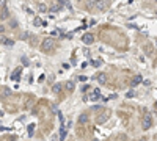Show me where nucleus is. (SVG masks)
I'll return each instance as SVG.
<instances>
[{"label": "nucleus", "instance_id": "f257e3e1", "mask_svg": "<svg viewBox=\"0 0 157 141\" xmlns=\"http://www.w3.org/2000/svg\"><path fill=\"white\" fill-rule=\"evenodd\" d=\"M54 47H55V39H54V38H46V39H43V43H41V50H43V52L47 54Z\"/></svg>", "mask_w": 157, "mask_h": 141}, {"label": "nucleus", "instance_id": "f03ea898", "mask_svg": "<svg viewBox=\"0 0 157 141\" xmlns=\"http://www.w3.org/2000/svg\"><path fill=\"white\" fill-rule=\"evenodd\" d=\"M151 125H152L151 114H145V116H143V121H141V127H143V130H149V129H151Z\"/></svg>", "mask_w": 157, "mask_h": 141}, {"label": "nucleus", "instance_id": "7ed1b4c3", "mask_svg": "<svg viewBox=\"0 0 157 141\" xmlns=\"http://www.w3.org/2000/svg\"><path fill=\"white\" fill-rule=\"evenodd\" d=\"M8 17H10V9H8V6H6V5L0 6V19H2V20H6Z\"/></svg>", "mask_w": 157, "mask_h": 141}, {"label": "nucleus", "instance_id": "20e7f679", "mask_svg": "<svg viewBox=\"0 0 157 141\" xmlns=\"http://www.w3.org/2000/svg\"><path fill=\"white\" fill-rule=\"evenodd\" d=\"M94 8L99 9V11H104V9L107 8V5H105V2H104V0H94Z\"/></svg>", "mask_w": 157, "mask_h": 141}, {"label": "nucleus", "instance_id": "39448f33", "mask_svg": "<svg viewBox=\"0 0 157 141\" xmlns=\"http://www.w3.org/2000/svg\"><path fill=\"white\" fill-rule=\"evenodd\" d=\"M82 41H83L85 44H93V43H94V36L91 35V33H86V35H83Z\"/></svg>", "mask_w": 157, "mask_h": 141}, {"label": "nucleus", "instance_id": "423d86ee", "mask_svg": "<svg viewBox=\"0 0 157 141\" xmlns=\"http://www.w3.org/2000/svg\"><path fill=\"white\" fill-rule=\"evenodd\" d=\"M96 80H98L101 85H105V83H107V75L101 72V74H98V75H96Z\"/></svg>", "mask_w": 157, "mask_h": 141}, {"label": "nucleus", "instance_id": "0eeeda50", "mask_svg": "<svg viewBox=\"0 0 157 141\" xmlns=\"http://www.w3.org/2000/svg\"><path fill=\"white\" fill-rule=\"evenodd\" d=\"M11 94H13V91L10 88H2V89H0V96H2V97H10Z\"/></svg>", "mask_w": 157, "mask_h": 141}, {"label": "nucleus", "instance_id": "6e6552de", "mask_svg": "<svg viewBox=\"0 0 157 141\" xmlns=\"http://www.w3.org/2000/svg\"><path fill=\"white\" fill-rule=\"evenodd\" d=\"M0 43H2V44H5V46H13V44H14V43H13L11 39H8V38H5L3 35H0Z\"/></svg>", "mask_w": 157, "mask_h": 141}, {"label": "nucleus", "instance_id": "1a4fd4ad", "mask_svg": "<svg viewBox=\"0 0 157 141\" xmlns=\"http://www.w3.org/2000/svg\"><path fill=\"white\" fill-rule=\"evenodd\" d=\"M49 8H47V5L44 3V2H38V11L39 13H46Z\"/></svg>", "mask_w": 157, "mask_h": 141}, {"label": "nucleus", "instance_id": "9d476101", "mask_svg": "<svg viewBox=\"0 0 157 141\" xmlns=\"http://www.w3.org/2000/svg\"><path fill=\"white\" fill-rule=\"evenodd\" d=\"M64 88L68 89V91L71 93V91H74V88H75V85H74V82H71V80H68L66 83H64Z\"/></svg>", "mask_w": 157, "mask_h": 141}, {"label": "nucleus", "instance_id": "9b49d317", "mask_svg": "<svg viewBox=\"0 0 157 141\" xmlns=\"http://www.w3.org/2000/svg\"><path fill=\"white\" fill-rule=\"evenodd\" d=\"M78 122H80V124H86L88 122V114L86 113L80 114V116H78Z\"/></svg>", "mask_w": 157, "mask_h": 141}, {"label": "nucleus", "instance_id": "f8f14e48", "mask_svg": "<svg viewBox=\"0 0 157 141\" xmlns=\"http://www.w3.org/2000/svg\"><path fill=\"white\" fill-rule=\"evenodd\" d=\"M99 96H101V91H99V89H94V91L90 94V99H91V100H96Z\"/></svg>", "mask_w": 157, "mask_h": 141}, {"label": "nucleus", "instance_id": "ddd939ff", "mask_svg": "<svg viewBox=\"0 0 157 141\" xmlns=\"http://www.w3.org/2000/svg\"><path fill=\"white\" fill-rule=\"evenodd\" d=\"M140 82H141V75H137L135 79L132 80V86H137V85H138Z\"/></svg>", "mask_w": 157, "mask_h": 141}, {"label": "nucleus", "instance_id": "4468645a", "mask_svg": "<svg viewBox=\"0 0 157 141\" xmlns=\"http://www.w3.org/2000/svg\"><path fill=\"white\" fill-rule=\"evenodd\" d=\"M91 8H94V0H88L86 3V9H91Z\"/></svg>", "mask_w": 157, "mask_h": 141}, {"label": "nucleus", "instance_id": "2eb2a0df", "mask_svg": "<svg viewBox=\"0 0 157 141\" xmlns=\"http://www.w3.org/2000/svg\"><path fill=\"white\" fill-rule=\"evenodd\" d=\"M60 9H61V8H60L58 5H54V6L50 8V11H52V13H57V11H60Z\"/></svg>", "mask_w": 157, "mask_h": 141}, {"label": "nucleus", "instance_id": "dca6fc26", "mask_svg": "<svg viewBox=\"0 0 157 141\" xmlns=\"http://www.w3.org/2000/svg\"><path fill=\"white\" fill-rule=\"evenodd\" d=\"M19 74H21V69H16V71H14V77H13V79H14V80H17V79H19V77H17Z\"/></svg>", "mask_w": 157, "mask_h": 141}, {"label": "nucleus", "instance_id": "f3484780", "mask_svg": "<svg viewBox=\"0 0 157 141\" xmlns=\"http://www.w3.org/2000/svg\"><path fill=\"white\" fill-rule=\"evenodd\" d=\"M64 5H66V0H58V6L60 8H63Z\"/></svg>", "mask_w": 157, "mask_h": 141}, {"label": "nucleus", "instance_id": "a211bd4d", "mask_svg": "<svg viewBox=\"0 0 157 141\" xmlns=\"http://www.w3.org/2000/svg\"><path fill=\"white\" fill-rule=\"evenodd\" d=\"M60 88H61V85H55V86H54V93H58Z\"/></svg>", "mask_w": 157, "mask_h": 141}, {"label": "nucleus", "instance_id": "6ab92c4d", "mask_svg": "<svg viewBox=\"0 0 157 141\" xmlns=\"http://www.w3.org/2000/svg\"><path fill=\"white\" fill-rule=\"evenodd\" d=\"M60 136H61V138H64V136H66V132H64L63 129H61V132H60Z\"/></svg>", "mask_w": 157, "mask_h": 141}, {"label": "nucleus", "instance_id": "aec40b11", "mask_svg": "<svg viewBox=\"0 0 157 141\" xmlns=\"http://www.w3.org/2000/svg\"><path fill=\"white\" fill-rule=\"evenodd\" d=\"M5 32V27H3V25H0V33H3Z\"/></svg>", "mask_w": 157, "mask_h": 141}, {"label": "nucleus", "instance_id": "412c9836", "mask_svg": "<svg viewBox=\"0 0 157 141\" xmlns=\"http://www.w3.org/2000/svg\"><path fill=\"white\" fill-rule=\"evenodd\" d=\"M77 2H80V0H77Z\"/></svg>", "mask_w": 157, "mask_h": 141}, {"label": "nucleus", "instance_id": "4be33fe9", "mask_svg": "<svg viewBox=\"0 0 157 141\" xmlns=\"http://www.w3.org/2000/svg\"><path fill=\"white\" fill-rule=\"evenodd\" d=\"M155 107H157V104H155Z\"/></svg>", "mask_w": 157, "mask_h": 141}, {"label": "nucleus", "instance_id": "5701e85b", "mask_svg": "<svg viewBox=\"0 0 157 141\" xmlns=\"http://www.w3.org/2000/svg\"><path fill=\"white\" fill-rule=\"evenodd\" d=\"M155 2H157V0H155Z\"/></svg>", "mask_w": 157, "mask_h": 141}]
</instances>
